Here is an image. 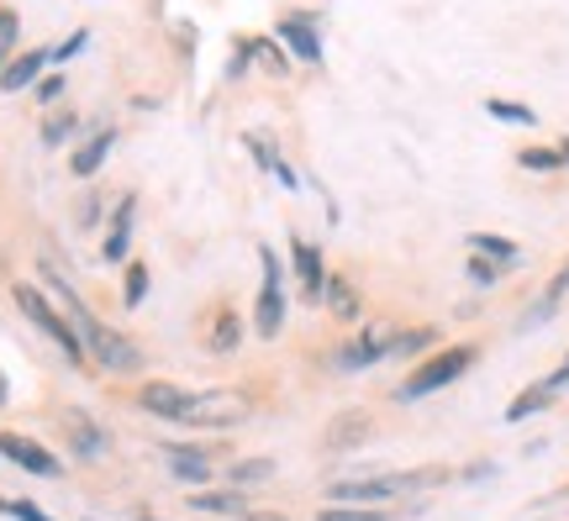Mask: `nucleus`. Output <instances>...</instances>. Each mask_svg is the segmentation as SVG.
I'll use <instances>...</instances> for the list:
<instances>
[{
	"mask_svg": "<svg viewBox=\"0 0 569 521\" xmlns=\"http://www.w3.org/2000/svg\"><path fill=\"white\" fill-rule=\"evenodd\" d=\"M0 453H6L11 463H21V469L42 474V480H53V474H59V459H53V453H42L38 442H27V438H0Z\"/></svg>",
	"mask_w": 569,
	"mask_h": 521,
	"instance_id": "8",
	"label": "nucleus"
},
{
	"mask_svg": "<svg viewBox=\"0 0 569 521\" xmlns=\"http://www.w3.org/2000/svg\"><path fill=\"white\" fill-rule=\"evenodd\" d=\"M280 42L301 63H322V38H317V21L311 17H284L280 21Z\"/></svg>",
	"mask_w": 569,
	"mask_h": 521,
	"instance_id": "6",
	"label": "nucleus"
},
{
	"mask_svg": "<svg viewBox=\"0 0 569 521\" xmlns=\"http://www.w3.org/2000/svg\"><path fill=\"white\" fill-rule=\"evenodd\" d=\"M248 48V59H259L269 69V74H284V69H290V53H280V48H274V42H264V38H253V42H243Z\"/></svg>",
	"mask_w": 569,
	"mask_h": 521,
	"instance_id": "19",
	"label": "nucleus"
},
{
	"mask_svg": "<svg viewBox=\"0 0 569 521\" xmlns=\"http://www.w3.org/2000/svg\"><path fill=\"white\" fill-rule=\"evenodd\" d=\"M142 411H153V417H169V421H184V411H190V390H180V384H148L138 395Z\"/></svg>",
	"mask_w": 569,
	"mask_h": 521,
	"instance_id": "7",
	"label": "nucleus"
},
{
	"mask_svg": "<svg viewBox=\"0 0 569 521\" xmlns=\"http://www.w3.org/2000/svg\"><path fill=\"white\" fill-rule=\"evenodd\" d=\"M169 463H174V480H184V484H206V474H211V463L196 459L184 442H169Z\"/></svg>",
	"mask_w": 569,
	"mask_h": 521,
	"instance_id": "13",
	"label": "nucleus"
},
{
	"mask_svg": "<svg viewBox=\"0 0 569 521\" xmlns=\"http://www.w3.org/2000/svg\"><path fill=\"white\" fill-rule=\"evenodd\" d=\"M565 290H569V263H565V269H559V280H553V284H549V295H543V301L532 305V317H528V327H532V321H543V317H549L553 305H559V295H565Z\"/></svg>",
	"mask_w": 569,
	"mask_h": 521,
	"instance_id": "23",
	"label": "nucleus"
},
{
	"mask_svg": "<svg viewBox=\"0 0 569 521\" xmlns=\"http://www.w3.org/2000/svg\"><path fill=\"white\" fill-rule=\"evenodd\" d=\"M317 521H390L386 511H365V505H338V511H322Z\"/></svg>",
	"mask_w": 569,
	"mask_h": 521,
	"instance_id": "27",
	"label": "nucleus"
},
{
	"mask_svg": "<svg viewBox=\"0 0 569 521\" xmlns=\"http://www.w3.org/2000/svg\"><path fill=\"white\" fill-rule=\"evenodd\" d=\"M17 305H21V311H27L32 321H38V327L48 332V338L59 342V348H63V359H69V363H80V359H84L80 332H74V327H69V321H63L59 311H53V305L42 301L38 290H32V284H17Z\"/></svg>",
	"mask_w": 569,
	"mask_h": 521,
	"instance_id": "2",
	"label": "nucleus"
},
{
	"mask_svg": "<svg viewBox=\"0 0 569 521\" xmlns=\"http://www.w3.org/2000/svg\"><path fill=\"white\" fill-rule=\"evenodd\" d=\"M142 295H148V269L132 263V269H127V305H138Z\"/></svg>",
	"mask_w": 569,
	"mask_h": 521,
	"instance_id": "30",
	"label": "nucleus"
},
{
	"mask_svg": "<svg viewBox=\"0 0 569 521\" xmlns=\"http://www.w3.org/2000/svg\"><path fill=\"white\" fill-rule=\"evenodd\" d=\"M327 301H332V311L343 321H353L359 317V295L348 290V280H338V274H327Z\"/></svg>",
	"mask_w": 569,
	"mask_h": 521,
	"instance_id": "18",
	"label": "nucleus"
},
{
	"mask_svg": "<svg viewBox=\"0 0 569 521\" xmlns=\"http://www.w3.org/2000/svg\"><path fill=\"white\" fill-rule=\"evenodd\" d=\"M17 11H6V6H0V69H6V59H11V48H17Z\"/></svg>",
	"mask_w": 569,
	"mask_h": 521,
	"instance_id": "25",
	"label": "nucleus"
},
{
	"mask_svg": "<svg viewBox=\"0 0 569 521\" xmlns=\"http://www.w3.org/2000/svg\"><path fill=\"white\" fill-rule=\"evenodd\" d=\"M84 42H90V38H84V32H74V38H69V42H59V48H53V59H74V53H80V48H84Z\"/></svg>",
	"mask_w": 569,
	"mask_h": 521,
	"instance_id": "34",
	"label": "nucleus"
},
{
	"mask_svg": "<svg viewBox=\"0 0 569 521\" xmlns=\"http://www.w3.org/2000/svg\"><path fill=\"white\" fill-rule=\"evenodd\" d=\"M469 363H475V348H448V353H438V359H427L422 369L401 384V401H422V395H432V390H443L448 380L465 374Z\"/></svg>",
	"mask_w": 569,
	"mask_h": 521,
	"instance_id": "1",
	"label": "nucleus"
},
{
	"mask_svg": "<svg viewBox=\"0 0 569 521\" xmlns=\"http://www.w3.org/2000/svg\"><path fill=\"white\" fill-rule=\"evenodd\" d=\"M90 353H96L111 374H132V369H142V353L122 338V332H111V327H101V332L90 338Z\"/></svg>",
	"mask_w": 569,
	"mask_h": 521,
	"instance_id": "5",
	"label": "nucleus"
},
{
	"mask_svg": "<svg viewBox=\"0 0 569 521\" xmlns=\"http://www.w3.org/2000/svg\"><path fill=\"white\" fill-rule=\"evenodd\" d=\"M432 332H401V338H386V353H422Z\"/></svg>",
	"mask_w": 569,
	"mask_h": 521,
	"instance_id": "28",
	"label": "nucleus"
},
{
	"mask_svg": "<svg viewBox=\"0 0 569 521\" xmlns=\"http://www.w3.org/2000/svg\"><path fill=\"white\" fill-rule=\"evenodd\" d=\"M259 263H264V290H259V332L264 338H280L284 327V295H280V259L259 248Z\"/></svg>",
	"mask_w": 569,
	"mask_h": 521,
	"instance_id": "4",
	"label": "nucleus"
},
{
	"mask_svg": "<svg viewBox=\"0 0 569 521\" xmlns=\"http://www.w3.org/2000/svg\"><path fill=\"white\" fill-rule=\"evenodd\" d=\"M6 395H11V390H6V374H0V405H6Z\"/></svg>",
	"mask_w": 569,
	"mask_h": 521,
	"instance_id": "37",
	"label": "nucleus"
},
{
	"mask_svg": "<svg viewBox=\"0 0 569 521\" xmlns=\"http://www.w3.org/2000/svg\"><path fill=\"white\" fill-rule=\"evenodd\" d=\"M132 217H138V196H122L117 221H111V238H106V259L111 263L127 259V248H132Z\"/></svg>",
	"mask_w": 569,
	"mask_h": 521,
	"instance_id": "11",
	"label": "nucleus"
},
{
	"mask_svg": "<svg viewBox=\"0 0 569 521\" xmlns=\"http://www.w3.org/2000/svg\"><path fill=\"white\" fill-rule=\"evenodd\" d=\"M486 111L496 121H517V127H532V121H538V111H528V106H517V101H486Z\"/></svg>",
	"mask_w": 569,
	"mask_h": 521,
	"instance_id": "22",
	"label": "nucleus"
},
{
	"mask_svg": "<svg viewBox=\"0 0 569 521\" xmlns=\"http://www.w3.org/2000/svg\"><path fill=\"white\" fill-rule=\"evenodd\" d=\"M48 63H53V53H42V48H32V53L11 59L6 69H0V90H11V96H17V90H27V84H32L42 69H48Z\"/></svg>",
	"mask_w": 569,
	"mask_h": 521,
	"instance_id": "9",
	"label": "nucleus"
},
{
	"mask_svg": "<svg viewBox=\"0 0 569 521\" xmlns=\"http://www.w3.org/2000/svg\"><path fill=\"white\" fill-rule=\"evenodd\" d=\"M59 90H63V80H59V74H48V80L38 84V101H42V106H53V101H59Z\"/></svg>",
	"mask_w": 569,
	"mask_h": 521,
	"instance_id": "33",
	"label": "nucleus"
},
{
	"mask_svg": "<svg viewBox=\"0 0 569 521\" xmlns=\"http://www.w3.org/2000/svg\"><path fill=\"white\" fill-rule=\"evenodd\" d=\"M553 390L549 384H538V390H528V395H517V401H511V411H507V421H522V417H532V411H538V405L549 401Z\"/></svg>",
	"mask_w": 569,
	"mask_h": 521,
	"instance_id": "24",
	"label": "nucleus"
},
{
	"mask_svg": "<svg viewBox=\"0 0 569 521\" xmlns=\"http://www.w3.org/2000/svg\"><path fill=\"white\" fill-rule=\"evenodd\" d=\"M243 417H248V401L238 390H206V395H196L190 411H184L190 427H232V421H243Z\"/></svg>",
	"mask_w": 569,
	"mask_h": 521,
	"instance_id": "3",
	"label": "nucleus"
},
{
	"mask_svg": "<svg viewBox=\"0 0 569 521\" xmlns=\"http://www.w3.org/2000/svg\"><path fill=\"white\" fill-rule=\"evenodd\" d=\"M11 517H21V521H53V517H42L38 505H27V501H17V505H11Z\"/></svg>",
	"mask_w": 569,
	"mask_h": 521,
	"instance_id": "35",
	"label": "nucleus"
},
{
	"mask_svg": "<svg viewBox=\"0 0 569 521\" xmlns=\"http://www.w3.org/2000/svg\"><path fill=\"white\" fill-rule=\"evenodd\" d=\"M469 248H475L480 259H496V263L517 259V248H511V242H501V238H490V232H475V238H469Z\"/></svg>",
	"mask_w": 569,
	"mask_h": 521,
	"instance_id": "20",
	"label": "nucleus"
},
{
	"mask_svg": "<svg viewBox=\"0 0 569 521\" xmlns=\"http://www.w3.org/2000/svg\"><path fill=\"white\" fill-rule=\"evenodd\" d=\"M269 474H274V463L269 459H253V463H238V469H232V480L238 484H259V480H269Z\"/></svg>",
	"mask_w": 569,
	"mask_h": 521,
	"instance_id": "29",
	"label": "nucleus"
},
{
	"mask_svg": "<svg viewBox=\"0 0 569 521\" xmlns=\"http://www.w3.org/2000/svg\"><path fill=\"white\" fill-rule=\"evenodd\" d=\"M469 280H475V284H490V280H496V263L475 253V259H469Z\"/></svg>",
	"mask_w": 569,
	"mask_h": 521,
	"instance_id": "32",
	"label": "nucleus"
},
{
	"mask_svg": "<svg viewBox=\"0 0 569 521\" xmlns=\"http://www.w3.org/2000/svg\"><path fill=\"white\" fill-rule=\"evenodd\" d=\"M559 153H553V148H528V153H522V169H559Z\"/></svg>",
	"mask_w": 569,
	"mask_h": 521,
	"instance_id": "31",
	"label": "nucleus"
},
{
	"mask_svg": "<svg viewBox=\"0 0 569 521\" xmlns=\"http://www.w3.org/2000/svg\"><path fill=\"white\" fill-rule=\"evenodd\" d=\"M63 427H69V438L80 442V453H84V459H101L106 438H101V432H96V421H90V417H80V411H74V417L63 421Z\"/></svg>",
	"mask_w": 569,
	"mask_h": 521,
	"instance_id": "16",
	"label": "nucleus"
},
{
	"mask_svg": "<svg viewBox=\"0 0 569 521\" xmlns=\"http://www.w3.org/2000/svg\"><path fill=\"white\" fill-rule=\"evenodd\" d=\"M369 438V417H338L332 427H327V448H353V442H365Z\"/></svg>",
	"mask_w": 569,
	"mask_h": 521,
	"instance_id": "14",
	"label": "nucleus"
},
{
	"mask_svg": "<svg viewBox=\"0 0 569 521\" xmlns=\"http://www.w3.org/2000/svg\"><path fill=\"white\" fill-rule=\"evenodd\" d=\"M375 359H386V338H359L353 342V348H343V353H338V363H343V369H365V363H375Z\"/></svg>",
	"mask_w": 569,
	"mask_h": 521,
	"instance_id": "17",
	"label": "nucleus"
},
{
	"mask_svg": "<svg viewBox=\"0 0 569 521\" xmlns=\"http://www.w3.org/2000/svg\"><path fill=\"white\" fill-rule=\"evenodd\" d=\"M196 511H217V517H232V511H243V490H196L190 495Z\"/></svg>",
	"mask_w": 569,
	"mask_h": 521,
	"instance_id": "15",
	"label": "nucleus"
},
{
	"mask_svg": "<svg viewBox=\"0 0 569 521\" xmlns=\"http://www.w3.org/2000/svg\"><path fill=\"white\" fill-rule=\"evenodd\" d=\"M559 384H569V363H565V369H559V374L549 380V390H559Z\"/></svg>",
	"mask_w": 569,
	"mask_h": 521,
	"instance_id": "36",
	"label": "nucleus"
},
{
	"mask_svg": "<svg viewBox=\"0 0 569 521\" xmlns=\"http://www.w3.org/2000/svg\"><path fill=\"white\" fill-rule=\"evenodd\" d=\"M74 127H80V117H74V111H53V117L42 121V142H53V148H59Z\"/></svg>",
	"mask_w": 569,
	"mask_h": 521,
	"instance_id": "21",
	"label": "nucleus"
},
{
	"mask_svg": "<svg viewBox=\"0 0 569 521\" xmlns=\"http://www.w3.org/2000/svg\"><path fill=\"white\" fill-rule=\"evenodd\" d=\"M559 159H565V163H569V142H565V148H559Z\"/></svg>",
	"mask_w": 569,
	"mask_h": 521,
	"instance_id": "38",
	"label": "nucleus"
},
{
	"mask_svg": "<svg viewBox=\"0 0 569 521\" xmlns=\"http://www.w3.org/2000/svg\"><path fill=\"white\" fill-rule=\"evenodd\" d=\"M290 253H296V274H301V284H306V301H322V295H327V274H322L317 248H311V242H296Z\"/></svg>",
	"mask_w": 569,
	"mask_h": 521,
	"instance_id": "10",
	"label": "nucleus"
},
{
	"mask_svg": "<svg viewBox=\"0 0 569 521\" xmlns=\"http://www.w3.org/2000/svg\"><path fill=\"white\" fill-rule=\"evenodd\" d=\"M211 348H217V353L238 348V317H217V327H211Z\"/></svg>",
	"mask_w": 569,
	"mask_h": 521,
	"instance_id": "26",
	"label": "nucleus"
},
{
	"mask_svg": "<svg viewBox=\"0 0 569 521\" xmlns=\"http://www.w3.org/2000/svg\"><path fill=\"white\" fill-rule=\"evenodd\" d=\"M111 148H117V132H96V138H90V142L80 148V153L69 159V163H74V174H80V180H84V174H96V169L106 163V153H111Z\"/></svg>",
	"mask_w": 569,
	"mask_h": 521,
	"instance_id": "12",
	"label": "nucleus"
}]
</instances>
